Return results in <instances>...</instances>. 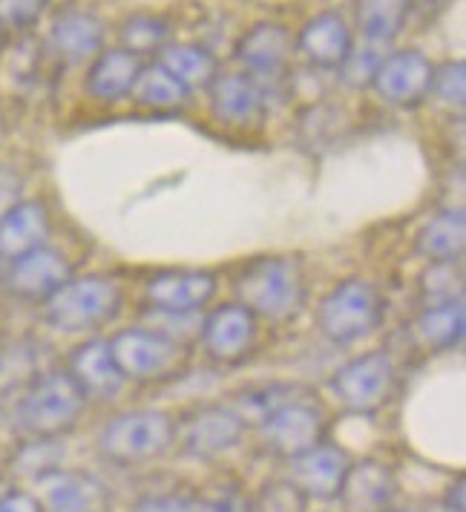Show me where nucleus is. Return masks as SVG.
<instances>
[{
  "instance_id": "f257e3e1",
  "label": "nucleus",
  "mask_w": 466,
  "mask_h": 512,
  "mask_svg": "<svg viewBox=\"0 0 466 512\" xmlns=\"http://www.w3.org/2000/svg\"><path fill=\"white\" fill-rule=\"evenodd\" d=\"M308 282L300 259L257 256L233 280V303L248 308L257 320L288 323L305 308Z\"/></svg>"
},
{
  "instance_id": "f03ea898",
  "label": "nucleus",
  "mask_w": 466,
  "mask_h": 512,
  "mask_svg": "<svg viewBox=\"0 0 466 512\" xmlns=\"http://www.w3.org/2000/svg\"><path fill=\"white\" fill-rule=\"evenodd\" d=\"M87 397L67 369L35 374L15 403V426L26 438H64L78 426Z\"/></svg>"
},
{
  "instance_id": "7ed1b4c3",
  "label": "nucleus",
  "mask_w": 466,
  "mask_h": 512,
  "mask_svg": "<svg viewBox=\"0 0 466 512\" xmlns=\"http://www.w3.org/2000/svg\"><path fill=\"white\" fill-rule=\"evenodd\" d=\"M317 331L334 346H354L369 340L386 320V300L377 285L363 277L337 282L317 303Z\"/></svg>"
},
{
  "instance_id": "20e7f679",
  "label": "nucleus",
  "mask_w": 466,
  "mask_h": 512,
  "mask_svg": "<svg viewBox=\"0 0 466 512\" xmlns=\"http://www.w3.org/2000/svg\"><path fill=\"white\" fill-rule=\"evenodd\" d=\"M41 305L47 326L61 334H87L116 320L124 305V294L113 277L84 274L70 277Z\"/></svg>"
},
{
  "instance_id": "39448f33",
  "label": "nucleus",
  "mask_w": 466,
  "mask_h": 512,
  "mask_svg": "<svg viewBox=\"0 0 466 512\" xmlns=\"http://www.w3.org/2000/svg\"><path fill=\"white\" fill-rule=\"evenodd\" d=\"M176 443V420L162 409H130L110 418L95 435V449L116 466H139L162 458Z\"/></svg>"
},
{
  "instance_id": "423d86ee",
  "label": "nucleus",
  "mask_w": 466,
  "mask_h": 512,
  "mask_svg": "<svg viewBox=\"0 0 466 512\" xmlns=\"http://www.w3.org/2000/svg\"><path fill=\"white\" fill-rule=\"evenodd\" d=\"M107 343L127 383H167L190 363V346L153 326L124 328Z\"/></svg>"
},
{
  "instance_id": "0eeeda50",
  "label": "nucleus",
  "mask_w": 466,
  "mask_h": 512,
  "mask_svg": "<svg viewBox=\"0 0 466 512\" xmlns=\"http://www.w3.org/2000/svg\"><path fill=\"white\" fill-rule=\"evenodd\" d=\"M397 366L389 351H366L351 357L331 374L328 386L337 403L351 415H374L380 412L395 392Z\"/></svg>"
},
{
  "instance_id": "6e6552de",
  "label": "nucleus",
  "mask_w": 466,
  "mask_h": 512,
  "mask_svg": "<svg viewBox=\"0 0 466 512\" xmlns=\"http://www.w3.org/2000/svg\"><path fill=\"white\" fill-rule=\"evenodd\" d=\"M435 61L420 49L386 52L372 78V93L397 110H415L432 93Z\"/></svg>"
},
{
  "instance_id": "1a4fd4ad",
  "label": "nucleus",
  "mask_w": 466,
  "mask_h": 512,
  "mask_svg": "<svg viewBox=\"0 0 466 512\" xmlns=\"http://www.w3.org/2000/svg\"><path fill=\"white\" fill-rule=\"evenodd\" d=\"M257 426L262 446L285 461L326 438V415L308 395L282 403Z\"/></svg>"
},
{
  "instance_id": "9d476101",
  "label": "nucleus",
  "mask_w": 466,
  "mask_h": 512,
  "mask_svg": "<svg viewBox=\"0 0 466 512\" xmlns=\"http://www.w3.org/2000/svg\"><path fill=\"white\" fill-rule=\"evenodd\" d=\"M219 291V280L205 268H164L144 282V303L156 314L196 317Z\"/></svg>"
},
{
  "instance_id": "9b49d317",
  "label": "nucleus",
  "mask_w": 466,
  "mask_h": 512,
  "mask_svg": "<svg viewBox=\"0 0 466 512\" xmlns=\"http://www.w3.org/2000/svg\"><path fill=\"white\" fill-rule=\"evenodd\" d=\"M259 320L239 303H222L210 308L199 323L202 351L219 366L242 363L257 346Z\"/></svg>"
},
{
  "instance_id": "f8f14e48",
  "label": "nucleus",
  "mask_w": 466,
  "mask_h": 512,
  "mask_svg": "<svg viewBox=\"0 0 466 512\" xmlns=\"http://www.w3.org/2000/svg\"><path fill=\"white\" fill-rule=\"evenodd\" d=\"M248 423L233 412V406L208 403L185 415L182 423H176V441L182 443L190 458L213 461L228 455L233 446H239Z\"/></svg>"
},
{
  "instance_id": "ddd939ff",
  "label": "nucleus",
  "mask_w": 466,
  "mask_h": 512,
  "mask_svg": "<svg viewBox=\"0 0 466 512\" xmlns=\"http://www.w3.org/2000/svg\"><path fill=\"white\" fill-rule=\"evenodd\" d=\"M70 277V259L49 245H41L12 262H3V268H0V282L6 288V294H12L15 300H24V303H44Z\"/></svg>"
},
{
  "instance_id": "4468645a",
  "label": "nucleus",
  "mask_w": 466,
  "mask_h": 512,
  "mask_svg": "<svg viewBox=\"0 0 466 512\" xmlns=\"http://www.w3.org/2000/svg\"><path fill=\"white\" fill-rule=\"evenodd\" d=\"M294 32L282 21H257L248 26L236 44H233V58L242 67V72L254 75L257 81H277L288 72L291 58H294Z\"/></svg>"
},
{
  "instance_id": "2eb2a0df",
  "label": "nucleus",
  "mask_w": 466,
  "mask_h": 512,
  "mask_svg": "<svg viewBox=\"0 0 466 512\" xmlns=\"http://www.w3.org/2000/svg\"><path fill=\"white\" fill-rule=\"evenodd\" d=\"M104 41H107V24L95 12L64 6L49 21L44 47L61 67H78V64H90L104 49Z\"/></svg>"
},
{
  "instance_id": "dca6fc26",
  "label": "nucleus",
  "mask_w": 466,
  "mask_h": 512,
  "mask_svg": "<svg viewBox=\"0 0 466 512\" xmlns=\"http://www.w3.org/2000/svg\"><path fill=\"white\" fill-rule=\"evenodd\" d=\"M35 495L44 512H110V489L84 469L58 466L35 481Z\"/></svg>"
},
{
  "instance_id": "f3484780",
  "label": "nucleus",
  "mask_w": 466,
  "mask_h": 512,
  "mask_svg": "<svg viewBox=\"0 0 466 512\" xmlns=\"http://www.w3.org/2000/svg\"><path fill=\"white\" fill-rule=\"evenodd\" d=\"M265 84L248 72H219L208 87L210 118L222 127H251L265 113Z\"/></svg>"
},
{
  "instance_id": "a211bd4d",
  "label": "nucleus",
  "mask_w": 466,
  "mask_h": 512,
  "mask_svg": "<svg viewBox=\"0 0 466 512\" xmlns=\"http://www.w3.org/2000/svg\"><path fill=\"white\" fill-rule=\"evenodd\" d=\"M349 452L337 443L320 441L300 455L288 458L285 478L303 492L308 501H334L349 472Z\"/></svg>"
},
{
  "instance_id": "6ab92c4d",
  "label": "nucleus",
  "mask_w": 466,
  "mask_h": 512,
  "mask_svg": "<svg viewBox=\"0 0 466 512\" xmlns=\"http://www.w3.org/2000/svg\"><path fill=\"white\" fill-rule=\"evenodd\" d=\"M351 47H354L351 26L340 12H331V9L311 15L294 35V49L314 70H340L343 61L349 58Z\"/></svg>"
},
{
  "instance_id": "aec40b11",
  "label": "nucleus",
  "mask_w": 466,
  "mask_h": 512,
  "mask_svg": "<svg viewBox=\"0 0 466 512\" xmlns=\"http://www.w3.org/2000/svg\"><path fill=\"white\" fill-rule=\"evenodd\" d=\"M144 58L133 55L124 47H104L93 61L87 64L84 72V93L90 101L113 107L133 95V87L139 81Z\"/></svg>"
},
{
  "instance_id": "412c9836",
  "label": "nucleus",
  "mask_w": 466,
  "mask_h": 512,
  "mask_svg": "<svg viewBox=\"0 0 466 512\" xmlns=\"http://www.w3.org/2000/svg\"><path fill=\"white\" fill-rule=\"evenodd\" d=\"M67 374L78 383L87 400H116L127 386L104 337H90L75 346L67 360Z\"/></svg>"
},
{
  "instance_id": "4be33fe9",
  "label": "nucleus",
  "mask_w": 466,
  "mask_h": 512,
  "mask_svg": "<svg viewBox=\"0 0 466 512\" xmlns=\"http://www.w3.org/2000/svg\"><path fill=\"white\" fill-rule=\"evenodd\" d=\"M395 495V469L383 461L366 458V461H351L343 487L337 492V501L346 512H383L392 507Z\"/></svg>"
},
{
  "instance_id": "5701e85b",
  "label": "nucleus",
  "mask_w": 466,
  "mask_h": 512,
  "mask_svg": "<svg viewBox=\"0 0 466 512\" xmlns=\"http://www.w3.org/2000/svg\"><path fill=\"white\" fill-rule=\"evenodd\" d=\"M52 222L49 210L38 199H21L0 213V265L47 245Z\"/></svg>"
},
{
  "instance_id": "b1692460",
  "label": "nucleus",
  "mask_w": 466,
  "mask_h": 512,
  "mask_svg": "<svg viewBox=\"0 0 466 512\" xmlns=\"http://www.w3.org/2000/svg\"><path fill=\"white\" fill-rule=\"evenodd\" d=\"M415 251L429 262H461L466 251L464 208H441L415 233Z\"/></svg>"
},
{
  "instance_id": "393cba45",
  "label": "nucleus",
  "mask_w": 466,
  "mask_h": 512,
  "mask_svg": "<svg viewBox=\"0 0 466 512\" xmlns=\"http://www.w3.org/2000/svg\"><path fill=\"white\" fill-rule=\"evenodd\" d=\"M466 308L464 300L455 303L423 305L418 317L412 320V337L420 349L449 351L464 343Z\"/></svg>"
},
{
  "instance_id": "a878e982",
  "label": "nucleus",
  "mask_w": 466,
  "mask_h": 512,
  "mask_svg": "<svg viewBox=\"0 0 466 512\" xmlns=\"http://www.w3.org/2000/svg\"><path fill=\"white\" fill-rule=\"evenodd\" d=\"M153 61H159L190 93L208 90L210 81L219 75V58L202 44H167Z\"/></svg>"
},
{
  "instance_id": "bb28decb",
  "label": "nucleus",
  "mask_w": 466,
  "mask_h": 512,
  "mask_svg": "<svg viewBox=\"0 0 466 512\" xmlns=\"http://www.w3.org/2000/svg\"><path fill=\"white\" fill-rule=\"evenodd\" d=\"M412 0H357V26L363 41L389 47L409 24Z\"/></svg>"
},
{
  "instance_id": "cd10ccee",
  "label": "nucleus",
  "mask_w": 466,
  "mask_h": 512,
  "mask_svg": "<svg viewBox=\"0 0 466 512\" xmlns=\"http://www.w3.org/2000/svg\"><path fill=\"white\" fill-rule=\"evenodd\" d=\"M173 21L162 12H133L118 24V47L130 49L133 55L147 58V55H159L170 38H173Z\"/></svg>"
},
{
  "instance_id": "c85d7f7f",
  "label": "nucleus",
  "mask_w": 466,
  "mask_h": 512,
  "mask_svg": "<svg viewBox=\"0 0 466 512\" xmlns=\"http://www.w3.org/2000/svg\"><path fill=\"white\" fill-rule=\"evenodd\" d=\"M190 90L182 81H176L170 72L164 70L159 61H144L139 81L133 87V101L144 110H179L190 101Z\"/></svg>"
},
{
  "instance_id": "c756f323",
  "label": "nucleus",
  "mask_w": 466,
  "mask_h": 512,
  "mask_svg": "<svg viewBox=\"0 0 466 512\" xmlns=\"http://www.w3.org/2000/svg\"><path fill=\"white\" fill-rule=\"evenodd\" d=\"M61 461H64V443H61V438H26L15 449V455L9 461V469H12L15 478L35 484L47 472L58 469Z\"/></svg>"
},
{
  "instance_id": "7c9ffc66",
  "label": "nucleus",
  "mask_w": 466,
  "mask_h": 512,
  "mask_svg": "<svg viewBox=\"0 0 466 512\" xmlns=\"http://www.w3.org/2000/svg\"><path fill=\"white\" fill-rule=\"evenodd\" d=\"M300 395H305V389L297 383H265V386H254L248 392H239L231 406L245 423H262L274 409H280L282 403Z\"/></svg>"
},
{
  "instance_id": "2f4dec72",
  "label": "nucleus",
  "mask_w": 466,
  "mask_h": 512,
  "mask_svg": "<svg viewBox=\"0 0 466 512\" xmlns=\"http://www.w3.org/2000/svg\"><path fill=\"white\" fill-rule=\"evenodd\" d=\"M130 512H231V504L199 492H153L141 495Z\"/></svg>"
},
{
  "instance_id": "473e14b6",
  "label": "nucleus",
  "mask_w": 466,
  "mask_h": 512,
  "mask_svg": "<svg viewBox=\"0 0 466 512\" xmlns=\"http://www.w3.org/2000/svg\"><path fill=\"white\" fill-rule=\"evenodd\" d=\"M420 297L426 305L455 303L464 300V274L458 262H429V268L420 274Z\"/></svg>"
},
{
  "instance_id": "72a5a7b5",
  "label": "nucleus",
  "mask_w": 466,
  "mask_h": 512,
  "mask_svg": "<svg viewBox=\"0 0 466 512\" xmlns=\"http://www.w3.org/2000/svg\"><path fill=\"white\" fill-rule=\"evenodd\" d=\"M308 510V498L300 489L294 487L288 478L280 481H268L254 492V498L248 501L245 512H305Z\"/></svg>"
},
{
  "instance_id": "f704fd0d",
  "label": "nucleus",
  "mask_w": 466,
  "mask_h": 512,
  "mask_svg": "<svg viewBox=\"0 0 466 512\" xmlns=\"http://www.w3.org/2000/svg\"><path fill=\"white\" fill-rule=\"evenodd\" d=\"M38 369V360H35V349L32 343L18 340V343H9L0 349V392H9L12 386H26Z\"/></svg>"
},
{
  "instance_id": "c9c22d12",
  "label": "nucleus",
  "mask_w": 466,
  "mask_h": 512,
  "mask_svg": "<svg viewBox=\"0 0 466 512\" xmlns=\"http://www.w3.org/2000/svg\"><path fill=\"white\" fill-rule=\"evenodd\" d=\"M441 101L446 110L464 113L466 104V67L464 61H446L441 67H435L432 78V93Z\"/></svg>"
},
{
  "instance_id": "e433bc0d",
  "label": "nucleus",
  "mask_w": 466,
  "mask_h": 512,
  "mask_svg": "<svg viewBox=\"0 0 466 512\" xmlns=\"http://www.w3.org/2000/svg\"><path fill=\"white\" fill-rule=\"evenodd\" d=\"M343 110L340 107H334V104H311V107H305L303 113H300V130H303V139L305 141H317V144H323V141H337L340 136V124H346L343 121Z\"/></svg>"
},
{
  "instance_id": "4c0bfd02",
  "label": "nucleus",
  "mask_w": 466,
  "mask_h": 512,
  "mask_svg": "<svg viewBox=\"0 0 466 512\" xmlns=\"http://www.w3.org/2000/svg\"><path fill=\"white\" fill-rule=\"evenodd\" d=\"M49 6L52 0H0V26L6 35H24L47 18Z\"/></svg>"
},
{
  "instance_id": "58836bf2",
  "label": "nucleus",
  "mask_w": 466,
  "mask_h": 512,
  "mask_svg": "<svg viewBox=\"0 0 466 512\" xmlns=\"http://www.w3.org/2000/svg\"><path fill=\"white\" fill-rule=\"evenodd\" d=\"M383 55H386V47L363 41V47H351L349 58L343 61V67L337 72L349 81L351 87H369L377 64L383 61Z\"/></svg>"
},
{
  "instance_id": "ea45409f",
  "label": "nucleus",
  "mask_w": 466,
  "mask_h": 512,
  "mask_svg": "<svg viewBox=\"0 0 466 512\" xmlns=\"http://www.w3.org/2000/svg\"><path fill=\"white\" fill-rule=\"evenodd\" d=\"M21 199H24V176L15 167L0 164V213L18 205Z\"/></svg>"
},
{
  "instance_id": "a19ab883",
  "label": "nucleus",
  "mask_w": 466,
  "mask_h": 512,
  "mask_svg": "<svg viewBox=\"0 0 466 512\" xmlns=\"http://www.w3.org/2000/svg\"><path fill=\"white\" fill-rule=\"evenodd\" d=\"M0 512H44V507L29 489H6L0 495Z\"/></svg>"
},
{
  "instance_id": "79ce46f5",
  "label": "nucleus",
  "mask_w": 466,
  "mask_h": 512,
  "mask_svg": "<svg viewBox=\"0 0 466 512\" xmlns=\"http://www.w3.org/2000/svg\"><path fill=\"white\" fill-rule=\"evenodd\" d=\"M443 510H446V512H466L464 475H458V478H455V484H449L446 495H443Z\"/></svg>"
},
{
  "instance_id": "37998d69",
  "label": "nucleus",
  "mask_w": 466,
  "mask_h": 512,
  "mask_svg": "<svg viewBox=\"0 0 466 512\" xmlns=\"http://www.w3.org/2000/svg\"><path fill=\"white\" fill-rule=\"evenodd\" d=\"M6 41H9V35H6V29L0 26V49L6 47Z\"/></svg>"
},
{
  "instance_id": "c03bdc74",
  "label": "nucleus",
  "mask_w": 466,
  "mask_h": 512,
  "mask_svg": "<svg viewBox=\"0 0 466 512\" xmlns=\"http://www.w3.org/2000/svg\"><path fill=\"white\" fill-rule=\"evenodd\" d=\"M383 512H418V510H392V507H389V510H383Z\"/></svg>"
},
{
  "instance_id": "a18cd8bd",
  "label": "nucleus",
  "mask_w": 466,
  "mask_h": 512,
  "mask_svg": "<svg viewBox=\"0 0 466 512\" xmlns=\"http://www.w3.org/2000/svg\"><path fill=\"white\" fill-rule=\"evenodd\" d=\"M3 492H6V487H3V481H0V495H3Z\"/></svg>"
},
{
  "instance_id": "49530a36",
  "label": "nucleus",
  "mask_w": 466,
  "mask_h": 512,
  "mask_svg": "<svg viewBox=\"0 0 466 512\" xmlns=\"http://www.w3.org/2000/svg\"><path fill=\"white\" fill-rule=\"evenodd\" d=\"M0 268H3V265H0Z\"/></svg>"
}]
</instances>
